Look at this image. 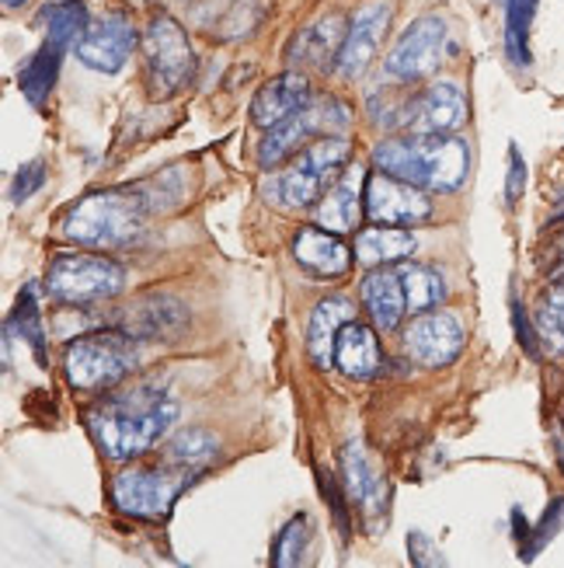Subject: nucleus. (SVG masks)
Returning a JSON list of instances; mask_svg holds the SVG:
<instances>
[{
  "mask_svg": "<svg viewBox=\"0 0 564 568\" xmlns=\"http://www.w3.org/2000/svg\"><path fill=\"white\" fill-rule=\"evenodd\" d=\"M541 0H502L505 8V53L516 67H530V29Z\"/></svg>",
  "mask_w": 564,
  "mask_h": 568,
  "instance_id": "nucleus-28",
  "label": "nucleus"
},
{
  "mask_svg": "<svg viewBox=\"0 0 564 568\" xmlns=\"http://www.w3.org/2000/svg\"><path fill=\"white\" fill-rule=\"evenodd\" d=\"M512 321H516V335H520V342H523V349H526L530 356H536V335H533L530 325H526L520 301H512Z\"/></svg>",
  "mask_w": 564,
  "mask_h": 568,
  "instance_id": "nucleus-38",
  "label": "nucleus"
},
{
  "mask_svg": "<svg viewBox=\"0 0 564 568\" xmlns=\"http://www.w3.org/2000/svg\"><path fill=\"white\" fill-rule=\"evenodd\" d=\"M122 286H126L122 265L105 258V255H88V252L57 255L53 265H49V273H45L49 296L60 304H73V307L112 301Z\"/></svg>",
  "mask_w": 564,
  "mask_h": 568,
  "instance_id": "nucleus-7",
  "label": "nucleus"
},
{
  "mask_svg": "<svg viewBox=\"0 0 564 568\" xmlns=\"http://www.w3.org/2000/svg\"><path fill=\"white\" fill-rule=\"evenodd\" d=\"M349 154H352V143L341 133H331V136L307 143L286 171H276V175L265 182V189H262L265 200L279 210L310 206L317 195H321L341 175Z\"/></svg>",
  "mask_w": 564,
  "mask_h": 568,
  "instance_id": "nucleus-4",
  "label": "nucleus"
},
{
  "mask_svg": "<svg viewBox=\"0 0 564 568\" xmlns=\"http://www.w3.org/2000/svg\"><path fill=\"white\" fill-rule=\"evenodd\" d=\"M293 255H297V262L307 273L321 280L346 276L352 265V252L335 237V231H325V227H304L293 237Z\"/></svg>",
  "mask_w": 564,
  "mask_h": 568,
  "instance_id": "nucleus-18",
  "label": "nucleus"
},
{
  "mask_svg": "<svg viewBox=\"0 0 564 568\" xmlns=\"http://www.w3.org/2000/svg\"><path fill=\"white\" fill-rule=\"evenodd\" d=\"M390 18H394V4H390V0H366V4L352 11L346 39H341L338 60H335L341 81H359L362 73L370 70V63L380 53V42L390 29Z\"/></svg>",
  "mask_w": 564,
  "mask_h": 568,
  "instance_id": "nucleus-11",
  "label": "nucleus"
},
{
  "mask_svg": "<svg viewBox=\"0 0 564 568\" xmlns=\"http://www.w3.org/2000/svg\"><path fill=\"white\" fill-rule=\"evenodd\" d=\"M447 53V21L425 14L411 21L383 60V73L390 81H425L439 70Z\"/></svg>",
  "mask_w": 564,
  "mask_h": 568,
  "instance_id": "nucleus-9",
  "label": "nucleus"
},
{
  "mask_svg": "<svg viewBox=\"0 0 564 568\" xmlns=\"http://www.w3.org/2000/svg\"><path fill=\"white\" fill-rule=\"evenodd\" d=\"M561 524H564V499H554V503L544 509V516H541V524H536V530L526 534L523 548H520V558H523V561H533L536 555H541V551L547 548V540L561 530Z\"/></svg>",
  "mask_w": 564,
  "mask_h": 568,
  "instance_id": "nucleus-34",
  "label": "nucleus"
},
{
  "mask_svg": "<svg viewBox=\"0 0 564 568\" xmlns=\"http://www.w3.org/2000/svg\"><path fill=\"white\" fill-rule=\"evenodd\" d=\"M216 450H219L216 436H209V433H203V429H185V433L164 450V460L182 464V467H192V471H203V467L216 457Z\"/></svg>",
  "mask_w": 564,
  "mask_h": 568,
  "instance_id": "nucleus-30",
  "label": "nucleus"
},
{
  "mask_svg": "<svg viewBox=\"0 0 564 568\" xmlns=\"http://www.w3.org/2000/svg\"><path fill=\"white\" fill-rule=\"evenodd\" d=\"M362 195H366V216L380 227H414L429 220L432 210L429 195L419 185H411L398 175H387V171L366 179Z\"/></svg>",
  "mask_w": 564,
  "mask_h": 568,
  "instance_id": "nucleus-13",
  "label": "nucleus"
},
{
  "mask_svg": "<svg viewBox=\"0 0 564 568\" xmlns=\"http://www.w3.org/2000/svg\"><path fill=\"white\" fill-rule=\"evenodd\" d=\"M341 485H346V496L366 513V520L373 524V530H380L377 524H383L387 513V481L380 475V467L373 464V457L366 454L356 439H349L341 447Z\"/></svg>",
  "mask_w": 564,
  "mask_h": 568,
  "instance_id": "nucleus-16",
  "label": "nucleus"
},
{
  "mask_svg": "<svg viewBox=\"0 0 564 568\" xmlns=\"http://www.w3.org/2000/svg\"><path fill=\"white\" fill-rule=\"evenodd\" d=\"M21 4H24V0H4V8H8V11H11V8H21Z\"/></svg>",
  "mask_w": 564,
  "mask_h": 568,
  "instance_id": "nucleus-39",
  "label": "nucleus"
},
{
  "mask_svg": "<svg viewBox=\"0 0 564 568\" xmlns=\"http://www.w3.org/2000/svg\"><path fill=\"white\" fill-rule=\"evenodd\" d=\"M380 345H377V335L373 328L359 325V321H349L346 328L338 332V342H335V363L346 377L352 381H370L377 377L380 369Z\"/></svg>",
  "mask_w": 564,
  "mask_h": 568,
  "instance_id": "nucleus-21",
  "label": "nucleus"
},
{
  "mask_svg": "<svg viewBox=\"0 0 564 568\" xmlns=\"http://www.w3.org/2000/svg\"><path fill=\"white\" fill-rule=\"evenodd\" d=\"M463 349V325L450 311H422L404 332V353L422 366H450Z\"/></svg>",
  "mask_w": 564,
  "mask_h": 568,
  "instance_id": "nucleus-14",
  "label": "nucleus"
},
{
  "mask_svg": "<svg viewBox=\"0 0 564 568\" xmlns=\"http://www.w3.org/2000/svg\"><path fill=\"white\" fill-rule=\"evenodd\" d=\"M526 189V161L520 154V146H509V179H505V203L516 206L520 195Z\"/></svg>",
  "mask_w": 564,
  "mask_h": 568,
  "instance_id": "nucleus-36",
  "label": "nucleus"
},
{
  "mask_svg": "<svg viewBox=\"0 0 564 568\" xmlns=\"http://www.w3.org/2000/svg\"><path fill=\"white\" fill-rule=\"evenodd\" d=\"M356 321V307L349 296H325L321 304L314 307L310 314V328H307V349H310V359L317 366H331L335 363V342H338V332Z\"/></svg>",
  "mask_w": 564,
  "mask_h": 568,
  "instance_id": "nucleus-20",
  "label": "nucleus"
},
{
  "mask_svg": "<svg viewBox=\"0 0 564 568\" xmlns=\"http://www.w3.org/2000/svg\"><path fill=\"white\" fill-rule=\"evenodd\" d=\"M185 321V311L178 301H167V296H154V301H140L126 314V328L130 335H175Z\"/></svg>",
  "mask_w": 564,
  "mask_h": 568,
  "instance_id": "nucleus-27",
  "label": "nucleus"
},
{
  "mask_svg": "<svg viewBox=\"0 0 564 568\" xmlns=\"http://www.w3.org/2000/svg\"><path fill=\"white\" fill-rule=\"evenodd\" d=\"M362 307L373 317V325L380 332H394L401 325V317L408 311V296H404V283H401V268H377L362 280L359 286Z\"/></svg>",
  "mask_w": 564,
  "mask_h": 568,
  "instance_id": "nucleus-19",
  "label": "nucleus"
},
{
  "mask_svg": "<svg viewBox=\"0 0 564 568\" xmlns=\"http://www.w3.org/2000/svg\"><path fill=\"white\" fill-rule=\"evenodd\" d=\"M341 24L335 14L321 18L307 24V29L289 42V63L293 67H314V70H325L328 63L338 60V49H341Z\"/></svg>",
  "mask_w": 564,
  "mask_h": 568,
  "instance_id": "nucleus-22",
  "label": "nucleus"
},
{
  "mask_svg": "<svg viewBox=\"0 0 564 568\" xmlns=\"http://www.w3.org/2000/svg\"><path fill=\"white\" fill-rule=\"evenodd\" d=\"M377 168L387 175H398L429 192H457L468 182L471 171V146L460 136L443 133H408L387 140L373 154Z\"/></svg>",
  "mask_w": 564,
  "mask_h": 568,
  "instance_id": "nucleus-2",
  "label": "nucleus"
},
{
  "mask_svg": "<svg viewBox=\"0 0 564 568\" xmlns=\"http://www.w3.org/2000/svg\"><path fill=\"white\" fill-rule=\"evenodd\" d=\"M178 405L154 384L119 387L102 405H94L88 426L98 447L112 460H133L146 454L175 423Z\"/></svg>",
  "mask_w": 564,
  "mask_h": 568,
  "instance_id": "nucleus-1",
  "label": "nucleus"
},
{
  "mask_svg": "<svg viewBox=\"0 0 564 568\" xmlns=\"http://www.w3.org/2000/svg\"><path fill=\"white\" fill-rule=\"evenodd\" d=\"M63 53H66V49H60L57 42H49V39H45V42L39 45V53L18 70V88H21L24 98H29V105H35V109L45 105L49 91H53V84H57V78H60Z\"/></svg>",
  "mask_w": 564,
  "mask_h": 568,
  "instance_id": "nucleus-25",
  "label": "nucleus"
},
{
  "mask_svg": "<svg viewBox=\"0 0 564 568\" xmlns=\"http://www.w3.org/2000/svg\"><path fill=\"white\" fill-rule=\"evenodd\" d=\"M133 45H136L133 18L122 11H112L105 18H98L94 24H88L84 39L78 42V60L98 73H119L126 67Z\"/></svg>",
  "mask_w": 564,
  "mask_h": 568,
  "instance_id": "nucleus-15",
  "label": "nucleus"
},
{
  "mask_svg": "<svg viewBox=\"0 0 564 568\" xmlns=\"http://www.w3.org/2000/svg\"><path fill=\"white\" fill-rule=\"evenodd\" d=\"M35 21L45 29V39L57 42L60 49H70L73 42H81L91 24L84 0H53V4H45L39 11Z\"/></svg>",
  "mask_w": 564,
  "mask_h": 568,
  "instance_id": "nucleus-26",
  "label": "nucleus"
},
{
  "mask_svg": "<svg viewBox=\"0 0 564 568\" xmlns=\"http://www.w3.org/2000/svg\"><path fill=\"white\" fill-rule=\"evenodd\" d=\"M310 520L300 513L283 527L279 540H276V551H273V565L276 568H293V565H304L307 551H310Z\"/></svg>",
  "mask_w": 564,
  "mask_h": 568,
  "instance_id": "nucleus-32",
  "label": "nucleus"
},
{
  "mask_svg": "<svg viewBox=\"0 0 564 568\" xmlns=\"http://www.w3.org/2000/svg\"><path fill=\"white\" fill-rule=\"evenodd\" d=\"M143 60H146V84L154 98H171L192 84L195 78V53L185 29L167 14H154L143 32Z\"/></svg>",
  "mask_w": 564,
  "mask_h": 568,
  "instance_id": "nucleus-8",
  "label": "nucleus"
},
{
  "mask_svg": "<svg viewBox=\"0 0 564 568\" xmlns=\"http://www.w3.org/2000/svg\"><path fill=\"white\" fill-rule=\"evenodd\" d=\"M401 283H404V296H408L411 314L435 311L447 301V283L429 265H401Z\"/></svg>",
  "mask_w": 564,
  "mask_h": 568,
  "instance_id": "nucleus-29",
  "label": "nucleus"
},
{
  "mask_svg": "<svg viewBox=\"0 0 564 568\" xmlns=\"http://www.w3.org/2000/svg\"><path fill=\"white\" fill-rule=\"evenodd\" d=\"M349 119L352 115H349L346 102H338V98H321V102H310L297 115H289L286 122H279V126L268 130V136L258 146L262 168H276L289 154H297V146H304L314 130H321V133H341V130L349 126Z\"/></svg>",
  "mask_w": 564,
  "mask_h": 568,
  "instance_id": "nucleus-10",
  "label": "nucleus"
},
{
  "mask_svg": "<svg viewBox=\"0 0 564 568\" xmlns=\"http://www.w3.org/2000/svg\"><path fill=\"white\" fill-rule=\"evenodd\" d=\"M45 185V161H29L18 168V175L11 182V200L14 203H29L32 195Z\"/></svg>",
  "mask_w": 564,
  "mask_h": 568,
  "instance_id": "nucleus-35",
  "label": "nucleus"
},
{
  "mask_svg": "<svg viewBox=\"0 0 564 568\" xmlns=\"http://www.w3.org/2000/svg\"><path fill=\"white\" fill-rule=\"evenodd\" d=\"M203 471H192V467L171 464L164 467H136V471H122L112 481V503L119 513L136 516V520H164L175 506L182 491L199 478Z\"/></svg>",
  "mask_w": 564,
  "mask_h": 568,
  "instance_id": "nucleus-6",
  "label": "nucleus"
},
{
  "mask_svg": "<svg viewBox=\"0 0 564 568\" xmlns=\"http://www.w3.org/2000/svg\"><path fill=\"white\" fill-rule=\"evenodd\" d=\"M8 332H18L24 342L32 345V353L39 356V363H45L42 359V353H45V335H42V317H39V304H35V286H24L21 290L18 304L11 311V321H8Z\"/></svg>",
  "mask_w": 564,
  "mask_h": 568,
  "instance_id": "nucleus-31",
  "label": "nucleus"
},
{
  "mask_svg": "<svg viewBox=\"0 0 564 568\" xmlns=\"http://www.w3.org/2000/svg\"><path fill=\"white\" fill-rule=\"evenodd\" d=\"M310 105V84L304 73H283V78L268 81L252 102V119L255 126L273 130L279 122H286L289 115H297L300 109Z\"/></svg>",
  "mask_w": 564,
  "mask_h": 568,
  "instance_id": "nucleus-17",
  "label": "nucleus"
},
{
  "mask_svg": "<svg viewBox=\"0 0 564 568\" xmlns=\"http://www.w3.org/2000/svg\"><path fill=\"white\" fill-rule=\"evenodd\" d=\"M468 119V98L453 81H432L398 109L394 126L404 133H453Z\"/></svg>",
  "mask_w": 564,
  "mask_h": 568,
  "instance_id": "nucleus-12",
  "label": "nucleus"
},
{
  "mask_svg": "<svg viewBox=\"0 0 564 568\" xmlns=\"http://www.w3.org/2000/svg\"><path fill=\"white\" fill-rule=\"evenodd\" d=\"M408 555L414 565H443V555H439L435 545H429V537L425 534H408Z\"/></svg>",
  "mask_w": 564,
  "mask_h": 568,
  "instance_id": "nucleus-37",
  "label": "nucleus"
},
{
  "mask_svg": "<svg viewBox=\"0 0 564 568\" xmlns=\"http://www.w3.org/2000/svg\"><path fill=\"white\" fill-rule=\"evenodd\" d=\"M66 381L81 390L115 387L140 366V345L130 332H98L73 338L63 353Z\"/></svg>",
  "mask_w": 564,
  "mask_h": 568,
  "instance_id": "nucleus-5",
  "label": "nucleus"
},
{
  "mask_svg": "<svg viewBox=\"0 0 564 568\" xmlns=\"http://www.w3.org/2000/svg\"><path fill=\"white\" fill-rule=\"evenodd\" d=\"M536 335L547 342L551 353H564V286H557L536 314Z\"/></svg>",
  "mask_w": 564,
  "mask_h": 568,
  "instance_id": "nucleus-33",
  "label": "nucleus"
},
{
  "mask_svg": "<svg viewBox=\"0 0 564 568\" xmlns=\"http://www.w3.org/2000/svg\"><path fill=\"white\" fill-rule=\"evenodd\" d=\"M419 252V241L404 227H380L373 224L356 237V258L362 265H387V262H404Z\"/></svg>",
  "mask_w": 564,
  "mask_h": 568,
  "instance_id": "nucleus-24",
  "label": "nucleus"
},
{
  "mask_svg": "<svg viewBox=\"0 0 564 568\" xmlns=\"http://www.w3.org/2000/svg\"><path fill=\"white\" fill-rule=\"evenodd\" d=\"M146 203L133 192H91L63 216V237L88 248H119L140 237L146 224Z\"/></svg>",
  "mask_w": 564,
  "mask_h": 568,
  "instance_id": "nucleus-3",
  "label": "nucleus"
},
{
  "mask_svg": "<svg viewBox=\"0 0 564 568\" xmlns=\"http://www.w3.org/2000/svg\"><path fill=\"white\" fill-rule=\"evenodd\" d=\"M359 182H362V175L352 168L335 182L331 192H325L321 206L314 210L317 227L338 234V231H352L359 224Z\"/></svg>",
  "mask_w": 564,
  "mask_h": 568,
  "instance_id": "nucleus-23",
  "label": "nucleus"
}]
</instances>
